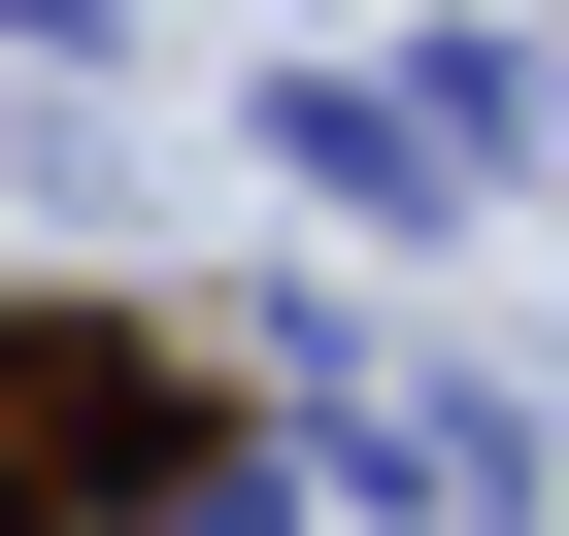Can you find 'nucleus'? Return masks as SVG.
Here are the masks:
<instances>
[{"label": "nucleus", "instance_id": "obj_1", "mask_svg": "<svg viewBox=\"0 0 569 536\" xmlns=\"http://www.w3.org/2000/svg\"><path fill=\"white\" fill-rule=\"evenodd\" d=\"M234 469V369L134 336V302H0V536H134Z\"/></svg>", "mask_w": 569, "mask_h": 536}]
</instances>
